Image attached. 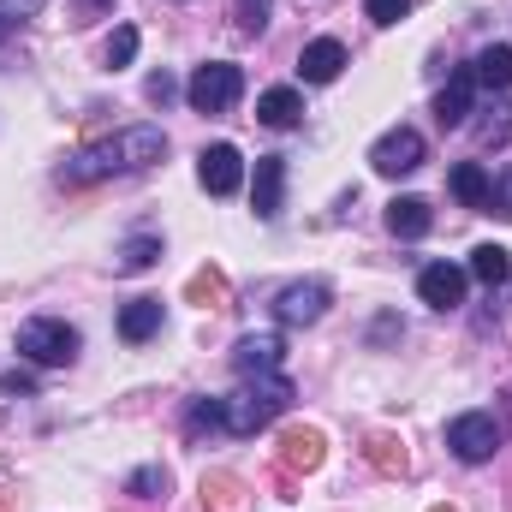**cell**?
I'll list each match as a JSON object with an SVG mask.
<instances>
[{"mask_svg":"<svg viewBox=\"0 0 512 512\" xmlns=\"http://www.w3.org/2000/svg\"><path fill=\"white\" fill-rule=\"evenodd\" d=\"M167 155V131L161 126H126L108 143H90L78 149L66 167H60V185H96V179H114V173H143Z\"/></svg>","mask_w":512,"mask_h":512,"instance_id":"cell-1","label":"cell"},{"mask_svg":"<svg viewBox=\"0 0 512 512\" xmlns=\"http://www.w3.org/2000/svg\"><path fill=\"white\" fill-rule=\"evenodd\" d=\"M245 393H233V399H221L227 405V429L233 435H256L268 417H280L286 405H292V382L286 376H245Z\"/></svg>","mask_w":512,"mask_h":512,"instance_id":"cell-2","label":"cell"},{"mask_svg":"<svg viewBox=\"0 0 512 512\" xmlns=\"http://www.w3.org/2000/svg\"><path fill=\"white\" fill-rule=\"evenodd\" d=\"M239 96H245V72H239L233 60H209V66H197L191 84H185V102H191L197 114H227Z\"/></svg>","mask_w":512,"mask_h":512,"instance_id":"cell-3","label":"cell"},{"mask_svg":"<svg viewBox=\"0 0 512 512\" xmlns=\"http://www.w3.org/2000/svg\"><path fill=\"white\" fill-rule=\"evenodd\" d=\"M18 352H24L30 364H42V370H60V364L78 358V328H66V322H54V316H30V322L18 328Z\"/></svg>","mask_w":512,"mask_h":512,"instance_id":"cell-4","label":"cell"},{"mask_svg":"<svg viewBox=\"0 0 512 512\" xmlns=\"http://www.w3.org/2000/svg\"><path fill=\"white\" fill-rule=\"evenodd\" d=\"M447 447H453V459H465V465L495 459V453H501V423H495V411H465V417H453V423H447Z\"/></svg>","mask_w":512,"mask_h":512,"instance_id":"cell-5","label":"cell"},{"mask_svg":"<svg viewBox=\"0 0 512 512\" xmlns=\"http://www.w3.org/2000/svg\"><path fill=\"white\" fill-rule=\"evenodd\" d=\"M328 280H292V286H280L274 292V316L286 322V328H310V322H322L328 316Z\"/></svg>","mask_w":512,"mask_h":512,"instance_id":"cell-6","label":"cell"},{"mask_svg":"<svg viewBox=\"0 0 512 512\" xmlns=\"http://www.w3.org/2000/svg\"><path fill=\"white\" fill-rule=\"evenodd\" d=\"M370 167L382 173V179H399V173H417L423 167V131L417 126H393L376 137V149H370Z\"/></svg>","mask_w":512,"mask_h":512,"instance_id":"cell-7","label":"cell"},{"mask_svg":"<svg viewBox=\"0 0 512 512\" xmlns=\"http://www.w3.org/2000/svg\"><path fill=\"white\" fill-rule=\"evenodd\" d=\"M197 179H203L209 197H233V191L245 185V155H239L233 143H209V149L197 155Z\"/></svg>","mask_w":512,"mask_h":512,"instance_id":"cell-8","label":"cell"},{"mask_svg":"<svg viewBox=\"0 0 512 512\" xmlns=\"http://www.w3.org/2000/svg\"><path fill=\"white\" fill-rule=\"evenodd\" d=\"M465 286H471V274L453 268V262H429V268L417 274V298H423L429 310H459V304H465Z\"/></svg>","mask_w":512,"mask_h":512,"instance_id":"cell-9","label":"cell"},{"mask_svg":"<svg viewBox=\"0 0 512 512\" xmlns=\"http://www.w3.org/2000/svg\"><path fill=\"white\" fill-rule=\"evenodd\" d=\"M280 197H286V155H256V173H251L256 221H280Z\"/></svg>","mask_w":512,"mask_h":512,"instance_id":"cell-10","label":"cell"},{"mask_svg":"<svg viewBox=\"0 0 512 512\" xmlns=\"http://www.w3.org/2000/svg\"><path fill=\"white\" fill-rule=\"evenodd\" d=\"M340 72H346V42H334V36L304 42V54H298V78L304 84H334Z\"/></svg>","mask_w":512,"mask_h":512,"instance_id":"cell-11","label":"cell"},{"mask_svg":"<svg viewBox=\"0 0 512 512\" xmlns=\"http://www.w3.org/2000/svg\"><path fill=\"white\" fill-rule=\"evenodd\" d=\"M280 358H286L280 334H245V340L233 346V364H239V376H280Z\"/></svg>","mask_w":512,"mask_h":512,"instance_id":"cell-12","label":"cell"},{"mask_svg":"<svg viewBox=\"0 0 512 512\" xmlns=\"http://www.w3.org/2000/svg\"><path fill=\"white\" fill-rule=\"evenodd\" d=\"M471 102H477V78H471V66L465 72H453L447 84H441V96H435V120L453 131V126H465L471 120Z\"/></svg>","mask_w":512,"mask_h":512,"instance_id":"cell-13","label":"cell"},{"mask_svg":"<svg viewBox=\"0 0 512 512\" xmlns=\"http://www.w3.org/2000/svg\"><path fill=\"white\" fill-rule=\"evenodd\" d=\"M256 120H262L268 131H292L298 120H304V96H298L292 84H274V90L256 96Z\"/></svg>","mask_w":512,"mask_h":512,"instance_id":"cell-14","label":"cell"},{"mask_svg":"<svg viewBox=\"0 0 512 512\" xmlns=\"http://www.w3.org/2000/svg\"><path fill=\"white\" fill-rule=\"evenodd\" d=\"M447 191H453L465 209H489V191H495V179H489V167H483V161H459V167L447 173Z\"/></svg>","mask_w":512,"mask_h":512,"instance_id":"cell-15","label":"cell"},{"mask_svg":"<svg viewBox=\"0 0 512 512\" xmlns=\"http://www.w3.org/2000/svg\"><path fill=\"white\" fill-rule=\"evenodd\" d=\"M429 227H435V215H429L423 197H393V203H387V233H393V239H423Z\"/></svg>","mask_w":512,"mask_h":512,"instance_id":"cell-16","label":"cell"},{"mask_svg":"<svg viewBox=\"0 0 512 512\" xmlns=\"http://www.w3.org/2000/svg\"><path fill=\"white\" fill-rule=\"evenodd\" d=\"M149 334H161V298H131L126 310H120V340L143 346Z\"/></svg>","mask_w":512,"mask_h":512,"instance_id":"cell-17","label":"cell"},{"mask_svg":"<svg viewBox=\"0 0 512 512\" xmlns=\"http://www.w3.org/2000/svg\"><path fill=\"white\" fill-rule=\"evenodd\" d=\"M471 78L483 90H512V42H489L477 60H471Z\"/></svg>","mask_w":512,"mask_h":512,"instance_id":"cell-18","label":"cell"},{"mask_svg":"<svg viewBox=\"0 0 512 512\" xmlns=\"http://www.w3.org/2000/svg\"><path fill=\"white\" fill-rule=\"evenodd\" d=\"M465 274H471V280H483V286H501V280L512 274V256L501 251V245H477Z\"/></svg>","mask_w":512,"mask_h":512,"instance_id":"cell-19","label":"cell"},{"mask_svg":"<svg viewBox=\"0 0 512 512\" xmlns=\"http://www.w3.org/2000/svg\"><path fill=\"white\" fill-rule=\"evenodd\" d=\"M280 447H286L280 459H286L292 471H310V465H322V435H316V429H298V435H286Z\"/></svg>","mask_w":512,"mask_h":512,"instance_id":"cell-20","label":"cell"},{"mask_svg":"<svg viewBox=\"0 0 512 512\" xmlns=\"http://www.w3.org/2000/svg\"><path fill=\"white\" fill-rule=\"evenodd\" d=\"M155 256H161V239L155 233H137V239H126V251H120V268L126 274H143V268H155Z\"/></svg>","mask_w":512,"mask_h":512,"instance_id":"cell-21","label":"cell"},{"mask_svg":"<svg viewBox=\"0 0 512 512\" xmlns=\"http://www.w3.org/2000/svg\"><path fill=\"white\" fill-rule=\"evenodd\" d=\"M477 143H483V149H501V143H512V102H495V108H489V120L477 126Z\"/></svg>","mask_w":512,"mask_h":512,"instance_id":"cell-22","label":"cell"},{"mask_svg":"<svg viewBox=\"0 0 512 512\" xmlns=\"http://www.w3.org/2000/svg\"><path fill=\"white\" fill-rule=\"evenodd\" d=\"M36 12H42V0H0V42H6V36H18Z\"/></svg>","mask_w":512,"mask_h":512,"instance_id":"cell-23","label":"cell"},{"mask_svg":"<svg viewBox=\"0 0 512 512\" xmlns=\"http://www.w3.org/2000/svg\"><path fill=\"white\" fill-rule=\"evenodd\" d=\"M131 60H137V30H131V24H120V30L108 36V66L120 72V66H131Z\"/></svg>","mask_w":512,"mask_h":512,"instance_id":"cell-24","label":"cell"},{"mask_svg":"<svg viewBox=\"0 0 512 512\" xmlns=\"http://www.w3.org/2000/svg\"><path fill=\"white\" fill-rule=\"evenodd\" d=\"M364 12H370V24H399L405 12H411V0H364Z\"/></svg>","mask_w":512,"mask_h":512,"instance_id":"cell-25","label":"cell"},{"mask_svg":"<svg viewBox=\"0 0 512 512\" xmlns=\"http://www.w3.org/2000/svg\"><path fill=\"white\" fill-rule=\"evenodd\" d=\"M489 215H501V221H512V167L495 179V191H489Z\"/></svg>","mask_w":512,"mask_h":512,"instance_id":"cell-26","label":"cell"},{"mask_svg":"<svg viewBox=\"0 0 512 512\" xmlns=\"http://www.w3.org/2000/svg\"><path fill=\"white\" fill-rule=\"evenodd\" d=\"M155 489H167V471H161V465H143V471L131 477V495H143V501H149Z\"/></svg>","mask_w":512,"mask_h":512,"instance_id":"cell-27","label":"cell"},{"mask_svg":"<svg viewBox=\"0 0 512 512\" xmlns=\"http://www.w3.org/2000/svg\"><path fill=\"white\" fill-rule=\"evenodd\" d=\"M268 6H274V0H239V24H245V30H262V24H268Z\"/></svg>","mask_w":512,"mask_h":512,"instance_id":"cell-28","label":"cell"},{"mask_svg":"<svg viewBox=\"0 0 512 512\" xmlns=\"http://www.w3.org/2000/svg\"><path fill=\"white\" fill-rule=\"evenodd\" d=\"M173 96H179V84H173L167 72H155V78H149V102H161V108H167Z\"/></svg>","mask_w":512,"mask_h":512,"instance_id":"cell-29","label":"cell"},{"mask_svg":"<svg viewBox=\"0 0 512 512\" xmlns=\"http://www.w3.org/2000/svg\"><path fill=\"white\" fill-rule=\"evenodd\" d=\"M0 387H6V393H30V376H24V370H12Z\"/></svg>","mask_w":512,"mask_h":512,"instance_id":"cell-30","label":"cell"},{"mask_svg":"<svg viewBox=\"0 0 512 512\" xmlns=\"http://www.w3.org/2000/svg\"><path fill=\"white\" fill-rule=\"evenodd\" d=\"M90 6H108V0H90Z\"/></svg>","mask_w":512,"mask_h":512,"instance_id":"cell-31","label":"cell"},{"mask_svg":"<svg viewBox=\"0 0 512 512\" xmlns=\"http://www.w3.org/2000/svg\"><path fill=\"white\" fill-rule=\"evenodd\" d=\"M435 512H447V507H435Z\"/></svg>","mask_w":512,"mask_h":512,"instance_id":"cell-32","label":"cell"}]
</instances>
